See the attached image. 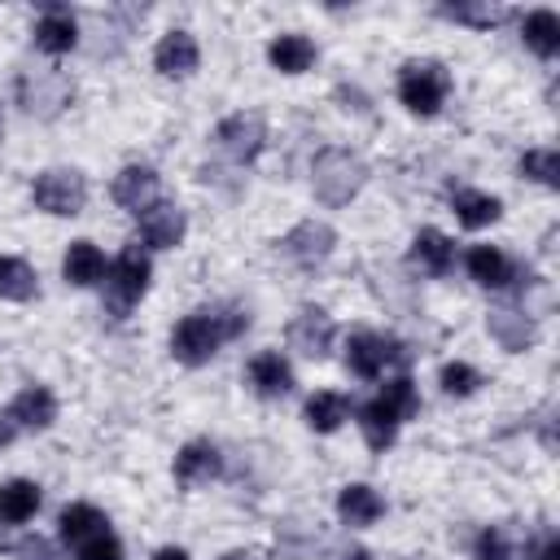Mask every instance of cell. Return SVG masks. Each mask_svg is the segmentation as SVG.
Here are the masks:
<instances>
[{"mask_svg": "<svg viewBox=\"0 0 560 560\" xmlns=\"http://www.w3.org/2000/svg\"><path fill=\"white\" fill-rule=\"evenodd\" d=\"M245 328H249V315L245 311H197V315H184L175 324V332H171V354L179 363H188V368L210 363V354L223 341L241 337Z\"/></svg>", "mask_w": 560, "mask_h": 560, "instance_id": "6da1fadb", "label": "cell"}, {"mask_svg": "<svg viewBox=\"0 0 560 560\" xmlns=\"http://www.w3.org/2000/svg\"><path fill=\"white\" fill-rule=\"evenodd\" d=\"M416 411H420V394H416V385L407 376H398L372 402L359 407V429H363V438H368L372 451H385L398 438V424L411 420Z\"/></svg>", "mask_w": 560, "mask_h": 560, "instance_id": "7a4b0ae2", "label": "cell"}, {"mask_svg": "<svg viewBox=\"0 0 560 560\" xmlns=\"http://www.w3.org/2000/svg\"><path fill=\"white\" fill-rule=\"evenodd\" d=\"M368 179V166L359 153L350 149H319L315 166H311V188L324 206H346Z\"/></svg>", "mask_w": 560, "mask_h": 560, "instance_id": "3957f363", "label": "cell"}, {"mask_svg": "<svg viewBox=\"0 0 560 560\" xmlns=\"http://www.w3.org/2000/svg\"><path fill=\"white\" fill-rule=\"evenodd\" d=\"M149 254L140 249V245H127L109 267H105V306H109V315H127L140 298H144V289H149Z\"/></svg>", "mask_w": 560, "mask_h": 560, "instance_id": "277c9868", "label": "cell"}, {"mask_svg": "<svg viewBox=\"0 0 560 560\" xmlns=\"http://www.w3.org/2000/svg\"><path fill=\"white\" fill-rule=\"evenodd\" d=\"M74 96V83L57 70V66H44V70H22L18 74V101L26 114L35 118H57Z\"/></svg>", "mask_w": 560, "mask_h": 560, "instance_id": "5b68a950", "label": "cell"}, {"mask_svg": "<svg viewBox=\"0 0 560 560\" xmlns=\"http://www.w3.org/2000/svg\"><path fill=\"white\" fill-rule=\"evenodd\" d=\"M446 88H451V79H446V70L438 61H407L402 74H398V101L411 114H420V118H429V114L442 109Z\"/></svg>", "mask_w": 560, "mask_h": 560, "instance_id": "8992f818", "label": "cell"}, {"mask_svg": "<svg viewBox=\"0 0 560 560\" xmlns=\"http://www.w3.org/2000/svg\"><path fill=\"white\" fill-rule=\"evenodd\" d=\"M31 197H35V206L48 210V214H79L83 201H88V179H83L74 166H52V171L35 175Z\"/></svg>", "mask_w": 560, "mask_h": 560, "instance_id": "52a82bcc", "label": "cell"}, {"mask_svg": "<svg viewBox=\"0 0 560 560\" xmlns=\"http://www.w3.org/2000/svg\"><path fill=\"white\" fill-rule=\"evenodd\" d=\"M346 363H350L354 376L376 381L389 363H407V350H402V341H394L385 332H354L350 346H346Z\"/></svg>", "mask_w": 560, "mask_h": 560, "instance_id": "ba28073f", "label": "cell"}, {"mask_svg": "<svg viewBox=\"0 0 560 560\" xmlns=\"http://www.w3.org/2000/svg\"><path fill=\"white\" fill-rule=\"evenodd\" d=\"M219 149L232 158V162H254L262 153V140H267V122L262 114H228L214 131Z\"/></svg>", "mask_w": 560, "mask_h": 560, "instance_id": "9c48e42d", "label": "cell"}, {"mask_svg": "<svg viewBox=\"0 0 560 560\" xmlns=\"http://www.w3.org/2000/svg\"><path fill=\"white\" fill-rule=\"evenodd\" d=\"M332 245H337V232L328 228V223H315V219H306V223H298L284 241H280V249H284V258L293 262V267H302V271H315L328 254H332Z\"/></svg>", "mask_w": 560, "mask_h": 560, "instance_id": "30bf717a", "label": "cell"}, {"mask_svg": "<svg viewBox=\"0 0 560 560\" xmlns=\"http://www.w3.org/2000/svg\"><path fill=\"white\" fill-rule=\"evenodd\" d=\"M332 319L319 311V306H302L293 319H289V328H284V337H289V350H298V354H306V359H324L328 354V346H332Z\"/></svg>", "mask_w": 560, "mask_h": 560, "instance_id": "8fae6325", "label": "cell"}, {"mask_svg": "<svg viewBox=\"0 0 560 560\" xmlns=\"http://www.w3.org/2000/svg\"><path fill=\"white\" fill-rule=\"evenodd\" d=\"M114 201L122 206V210H149L153 201H158V171L153 166H122L118 175H114Z\"/></svg>", "mask_w": 560, "mask_h": 560, "instance_id": "7c38bea8", "label": "cell"}, {"mask_svg": "<svg viewBox=\"0 0 560 560\" xmlns=\"http://www.w3.org/2000/svg\"><path fill=\"white\" fill-rule=\"evenodd\" d=\"M140 236L153 249L179 245V236H184V210L175 201H153L149 210H140Z\"/></svg>", "mask_w": 560, "mask_h": 560, "instance_id": "4fadbf2b", "label": "cell"}, {"mask_svg": "<svg viewBox=\"0 0 560 560\" xmlns=\"http://www.w3.org/2000/svg\"><path fill=\"white\" fill-rule=\"evenodd\" d=\"M197 39L188 35V31H166L162 35V44H158V52H153V66L166 74V79H188L192 70H197Z\"/></svg>", "mask_w": 560, "mask_h": 560, "instance_id": "5bb4252c", "label": "cell"}, {"mask_svg": "<svg viewBox=\"0 0 560 560\" xmlns=\"http://www.w3.org/2000/svg\"><path fill=\"white\" fill-rule=\"evenodd\" d=\"M451 262H455V245H451V236H442L438 228L416 232V241H411V267H420L424 276H446Z\"/></svg>", "mask_w": 560, "mask_h": 560, "instance_id": "9a60e30c", "label": "cell"}, {"mask_svg": "<svg viewBox=\"0 0 560 560\" xmlns=\"http://www.w3.org/2000/svg\"><path fill=\"white\" fill-rule=\"evenodd\" d=\"M486 324H490V337L503 346V350H525L529 341H534V319L525 315V311H516V306H494L490 315H486Z\"/></svg>", "mask_w": 560, "mask_h": 560, "instance_id": "2e32d148", "label": "cell"}, {"mask_svg": "<svg viewBox=\"0 0 560 560\" xmlns=\"http://www.w3.org/2000/svg\"><path fill=\"white\" fill-rule=\"evenodd\" d=\"M35 44H39L44 52H70V48L79 44V26H74L70 9L48 4V9H44V18L35 22Z\"/></svg>", "mask_w": 560, "mask_h": 560, "instance_id": "e0dca14e", "label": "cell"}, {"mask_svg": "<svg viewBox=\"0 0 560 560\" xmlns=\"http://www.w3.org/2000/svg\"><path fill=\"white\" fill-rule=\"evenodd\" d=\"M249 385L262 394V398H280L293 389V368L276 354V350H262L249 359Z\"/></svg>", "mask_w": 560, "mask_h": 560, "instance_id": "ac0fdd59", "label": "cell"}, {"mask_svg": "<svg viewBox=\"0 0 560 560\" xmlns=\"http://www.w3.org/2000/svg\"><path fill=\"white\" fill-rule=\"evenodd\" d=\"M9 416L18 420V429H48L57 420V398L44 389V385H26L13 402H9Z\"/></svg>", "mask_w": 560, "mask_h": 560, "instance_id": "d6986e66", "label": "cell"}, {"mask_svg": "<svg viewBox=\"0 0 560 560\" xmlns=\"http://www.w3.org/2000/svg\"><path fill=\"white\" fill-rule=\"evenodd\" d=\"M219 468H223V459H219V451L210 442H188L175 455V481L179 486H201V481L219 477Z\"/></svg>", "mask_w": 560, "mask_h": 560, "instance_id": "ffe728a7", "label": "cell"}, {"mask_svg": "<svg viewBox=\"0 0 560 560\" xmlns=\"http://www.w3.org/2000/svg\"><path fill=\"white\" fill-rule=\"evenodd\" d=\"M464 262H468V276H472L477 284H486V289H508V284L516 280V267H512L494 245H472Z\"/></svg>", "mask_w": 560, "mask_h": 560, "instance_id": "44dd1931", "label": "cell"}, {"mask_svg": "<svg viewBox=\"0 0 560 560\" xmlns=\"http://www.w3.org/2000/svg\"><path fill=\"white\" fill-rule=\"evenodd\" d=\"M385 512V503H381V494L372 490V486H363V481H354V486H346L341 494H337V516L346 521V525H372L376 516Z\"/></svg>", "mask_w": 560, "mask_h": 560, "instance_id": "7402d4cb", "label": "cell"}, {"mask_svg": "<svg viewBox=\"0 0 560 560\" xmlns=\"http://www.w3.org/2000/svg\"><path fill=\"white\" fill-rule=\"evenodd\" d=\"M61 271H66V280H70V284L88 289V284H96V280L105 276V254H101L92 241H74V245L66 249Z\"/></svg>", "mask_w": 560, "mask_h": 560, "instance_id": "603a6c76", "label": "cell"}, {"mask_svg": "<svg viewBox=\"0 0 560 560\" xmlns=\"http://www.w3.org/2000/svg\"><path fill=\"white\" fill-rule=\"evenodd\" d=\"M39 512V486L35 481H9L0 486V525H22Z\"/></svg>", "mask_w": 560, "mask_h": 560, "instance_id": "cb8c5ba5", "label": "cell"}, {"mask_svg": "<svg viewBox=\"0 0 560 560\" xmlns=\"http://www.w3.org/2000/svg\"><path fill=\"white\" fill-rule=\"evenodd\" d=\"M267 57H271V66H276L280 74H302V70H311V61H315V44H311L306 35H280V39H271Z\"/></svg>", "mask_w": 560, "mask_h": 560, "instance_id": "d4e9b609", "label": "cell"}, {"mask_svg": "<svg viewBox=\"0 0 560 560\" xmlns=\"http://www.w3.org/2000/svg\"><path fill=\"white\" fill-rule=\"evenodd\" d=\"M61 538L70 542V547H79L83 538H92V534H101V529H109V521H105V512L101 508H92V503H70L66 512H61Z\"/></svg>", "mask_w": 560, "mask_h": 560, "instance_id": "484cf974", "label": "cell"}, {"mask_svg": "<svg viewBox=\"0 0 560 560\" xmlns=\"http://www.w3.org/2000/svg\"><path fill=\"white\" fill-rule=\"evenodd\" d=\"M525 44L538 52V57H556V48H560V18L551 13V9H534V13H525Z\"/></svg>", "mask_w": 560, "mask_h": 560, "instance_id": "4316f807", "label": "cell"}, {"mask_svg": "<svg viewBox=\"0 0 560 560\" xmlns=\"http://www.w3.org/2000/svg\"><path fill=\"white\" fill-rule=\"evenodd\" d=\"M477 560H538L529 542H516L503 525H490L481 538H477Z\"/></svg>", "mask_w": 560, "mask_h": 560, "instance_id": "83f0119b", "label": "cell"}, {"mask_svg": "<svg viewBox=\"0 0 560 560\" xmlns=\"http://www.w3.org/2000/svg\"><path fill=\"white\" fill-rule=\"evenodd\" d=\"M455 214H459L464 228H486V223H494V219L503 214V206H499V197H490V192L459 188V192H455Z\"/></svg>", "mask_w": 560, "mask_h": 560, "instance_id": "f1b7e54d", "label": "cell"}, {"mask_svg": "<svg viewBox=\"0 0 560 560\" xmlns=\"http://www.w3.org/2000/svg\"><path fill=\"white\" fill-rule=\"evenodd\" d=\"M346 411H350V402L341 394H332V389H319V394L306 398V424L315 433H332L346 420Z\"/></svg>", "mask_w": 560, "mask_h": 560, "instance_id": "f546056e", "label": "cell"}, {"mask_svg": "<svg viewBox=\"0 0 560 560\" xmlns=\"http://www.w3.org/2000/svg\"><path fill=\"white\" fill-rule=\"evenodd\" d=\"M0 298H9V302L35 298V271L26 258H0Z\"/></svg>", "mask_w": 560, "mask_h": 560, "instance_id": "4dcf8cb0", "label": "cell"}, {"mask_svg": "<svg viewBox=\"0 0 560 560\" xmlns=\"http://www.w3.org/2000/svg\"><path fill=\"white\" fill-rule=\"evenodd\" d=\"M438 13L451 18V22H468V26H494V22L508 18V9L490 4V0H481V4H438Z\"/></svg>", "mask_w": 560, "mask_h": 560, "instance_id": "1f68e13d", "label": "cell"}, {"mask_svg": "<svg viewBox=\"0 0 560 560\" xmlns=\"http://www.w3.org/2000/svg\"><path fill=\"white\" fill-rule=\"evenodd\" d=\"M521 175L538 179L542 188H560V153L556 149H529L521 158Z\"/></svg>", "mask_w": 560, "mask_h": 560, "instance_id": "d6a6232c", "label": "cell"}, {"mask_svg": "<svg viewBox=\"0 0 560 560\" xmlns=\"http://www.w3.org/2000/svg\"><path fill=\"white\" fill-rule=\"evenodd\" d=\"M477 385H481V372L477 368H468V363H446L442 368V389L451 398H468Z\"/></svg>", "mask_w": 560, "mask_h": 560, "instance_id": "836d02e7", "label": "cell"}, {"mask_svg": "<svg viewBox=\"0 0 560 560\" xmlns=\"http://www.w3.org/2000/svg\"><path fill=\"white\" fill-rule=\"evenodd\" d=\"M74 560H122V542L109 529H101L74 547Z\"/></svg>", "mask_w": 560, "mask_h": 560, "instance_id": "e575fe53", "label": "cell"}, {"mask_svg": "<svg viewBox=\"0 0 560 560\" xmlns=\"http://www.w3.org/2000/svg\"><path fill=\"white\" fill-rule=\"evenodd\" d=\"M18 560H57V551H52V542H48V538L26 534V538L18 542Z\"/></svg>", "mask_w": 560, "mask_h": 560, "instance_id": "d590c367", "label": "cell"}, {"mask_svg": "<svg viewBox=\"0 0 560 560\" xmlns=\"http://www.w3.org/2000/svg\"><path fill=\"white\" fill-rule=\"evenodd\" d=\"M534 556H538V560H560V538H556V534H551V529H547V534H542V542H538V551H534Z\"/></svg>", "mask_w": 560, "mask_h": 560, "instance_id": "8d00e7d4", "label": "cell"}, {"mask_svg": "<svg viewBox=\"0 0 560 560\" xmlns=\"http://www.w3.org/2000/svg\"><path fill=\"white\" fill-rule=\"evenodd\" d=\"M18 433H22V429H18V420L9 416V407H4V411H0V446H9Z\"/></svg>", "mask_w": 560, "mask_h": 560, "instance_id": "74e56055", "label": "cell"}, {"mask_svg": "<svg viewBox=\"0 0 560 560\" xmlns=\"http://www.w3.org/2000/svg\"><path fill=\"white\" fill-rule=\"evenodd\" d=\"M332 560H372V556H368L363 547H354V542H350V547H337V551H332Z\"/></svg>", "mask_w": 560, "mask_h": 560, "instance_id": "f35d334b", "label": "cell"}, {"mask_svg": "<svg viewBox=\"0 0 560 560\" xmlns=\"http://www.w3.org/2000/svg\"><path fill=\"white\" fill-rule=\"evenodd\" d=\"M153 560H188V551H184V547H162Z\"/></svg>", "mask_w": 560, "mask_h": 560, "instance_id": "ab89813d", "label": "cell"}, {"mask_svg": "<svg viewBox=\"0 0 560 560\" xmlns=\"http://www.w3.org/2000/svg\"><path fill=\"white\" fill-rule=\"evenodd\" d=\"M219 560H262L258 551H228V556H219Z\"/></svg>", "mask_w": 560, "mask_h": 560, "instance_id": "60d3db41", "label": "cell"}, {"mask_svg": "<svg viewBox=\"0 0 560 560\" xmlns=\"http://www.w3.org/2000/svg\"><path fill=\"white\" fill-rule=\"evenodd\" d=\"M0 131H4V118H0Z\"/></svg>", "mask_w": 560, "mask_h": 560, "instance_id": "b9f144b4", "label": "cell"}]
</instances>
